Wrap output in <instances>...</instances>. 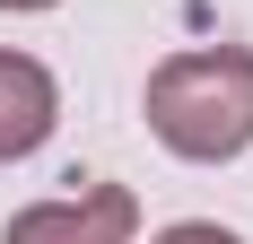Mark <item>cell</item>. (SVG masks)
Listing matches in <instances>:
<instances>
[{
  "mask_svg": "<svg viewBox=\"0 0 253 244\" xmlns=\"http://www.w3.org/2000/svg\"><path fill=\"white\" fill-rule=\"evenodd\" d=\"M149 140L183 166H227L253 148V52L245 44H192L166 52L140 87Z\"/></svg>",
  "mask_w": 253,
  "mask_h": 244,
  "instance_id": "cell-1",
  "label": "cell"
},
{
  "mask_svg": "<svg viewBox=\"0 0 253 244\" xmlns=\"http://www.w3.org/2000/svg\"><path fill=\"white\" fill-rule=\"evenodd\" d=\"M0 244H140V192L131 183H79L61 201H26Z\"/></svg>",
  "mask_w": 253,
  "mask_h": 244,
  "instance_id": "cell-2",
  "label": "cell"
},
{
  "mask_svg": "<svg viewBox=\"0 0 253 244\" xmlns=\"http://www.w3.org/2000/svg\"><path fill=\"white\" fill-rule=\"evenodd\" d=\"M52 122H61V79H52L35 52L0 44V166L35 157V148L52 140Z\"/></svg>",
  "mask_w": 253,
  "mask_h": 244,
  "instance_id": "cell-3",
  "label": "cell"
},
{
  "mask_svg": "<svg viewBox=\"0 0 253 244\" xmlns=\"http://www.w3.org/2000/svg\"><path fill=\"white\" fill-rule=\"evenodd\" d=\"M149 244H245L236 227H218V218H175V227H157Z\"/></svg>",
  "mask_w": 253,
  "mask_h": 244,
  "instance_id": "cell-4",
  "label": "cell"
},
{
  "mask_svg": "<svg viewBox=\"0 0 253 244\" xmlns=\"http://www.w3.org/2000/svg\"><path fill=\"white\" fill-rule=\"evenodd\" d=\"M9 18H35V9H61V0H0Z\"/></svg>",
  "mask_w": 253,
  "mask_h": 244,
  "instance_id": "cell-5",
  "label": "cell"
}]
</instances>
